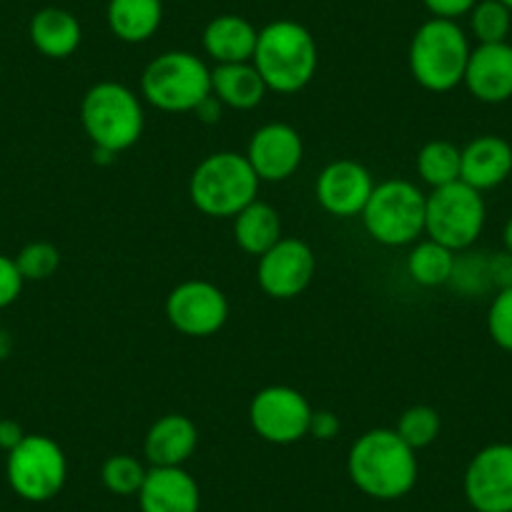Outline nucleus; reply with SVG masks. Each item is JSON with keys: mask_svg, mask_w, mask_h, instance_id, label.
<instances>
[{"mask_svg": "<svg viewBox=\"0 0 512 512\" xmlns=\"http://www.w3.org/2000/svg\"><path fill=\"white\" fill-rule=\"evenodd\" d=\"M314 272H317V256L312 246L297 236H282L272 249L256 259V284L267 297L279 302L307 292Z\"/></svg>", "mask_w": 512, "mask_h": 512, "instance_id": "9b49d317", "label": "nucleus"}, {"mask_svg": "<svg viewBox=\"0 0 512 512\" xmlns=\"http://www.w3.org/2000/svg\"><path fill=\"white\" fill-rule=\"evenodd\" d=\"M256 38H259V31L254 28V23L246 21L244 16L224 13V16H216L206 23L201 46L216 66L249 63L256 51Z\"/></svg>", "mask_w": 512, "mask_h": 512, "instance_id": "aec40b11", "label": "nucleus"}, {"mask_svg": "<svg viewBox=\"0 0 512 512\" xmlns=\"http://www.w3.org/2000/svg\"><path fill=\"white\" fill-rule=\"evenodd\" d=\"M146 472L149 467L141 460H136L134 455H111L101 467V482L111 495L118 497H136L139 495L141 485L146 480Z\"/></svg>", "mask_w": 512, "mask_h": 512, "instance_id": "cd10ccee", "label": "nucleus"}, {"mask_svg": "<svg viewBox=\"0 0 512 512\" xmlns=\"http://www.w3.org/2000/svg\"><path fill=\"white\" fill-rule=\"evenodd\" d=\"M502 244H505V251L512 254V216L505 221V229H502Z\"/></svg>", "mask_w": 512, "mask_h": 512, "instance_id": "ea45409f", "label": "nucleus"}, {"mask_svg": "<svg viewBox=\"0 0 512 512\" xmlns=\"http://www.w3.org/2000/svg\"><path fill=\"white\" fill-rule=\"evenodd\" d=\"M490 279H492V287L497 289H505L512 287V254L510 251H495L490 254Z\"/></svg>", "mask_w": 512, "mask_h": 512, "instance_id": "c9c22d12", "label": "nucleus"}, {"mask_svg": "<svg viewBox=\"0 0 512 512\" xmlns=\"http://www.w3.org/2000/svg\"><path fill=\"white\" fill-rule=\"evenodd\" d=\"M211 96V68L191 51H166L141 73V98L164 113H194Z\"/></svg>", "mask_w": 512, "mask_h": 512, "instance_id": "0eeeda50", "label": "nucleus"}, {"mask_svg": "<svg viewBox=\"0 0 512 512\" xmlns=\"http://www.w3.org/2000/svg\"><path fill=\"white\" fill-rule=\"evenodd\" d=\"M221 111H224V106H221V101L219 98L214 96V93H211L209 98H204V101L199 103V106H196V118H199V121H204V123H216L221 118Z\"/></svg>", "mask_w": 512, "mask_h": 512, "instance_id": "4c0bfd02", "label": "nucleus"}, {"mask_svg": "<svg viewBox=\"0 0 512 512\" xmlns=\"http://www.w3.org/2000/svg\"><path fill=\"white\" fill-rule=\"evenodd\" d=\"M467 18L477 43H505L512 31V13L500 0H477Z\"/></svg>", "mask_w": 512, "mask_h": 512, "instance_id": "bb28decb", "label": "nucleus"}, {"mask_svg": "<svg viewBox=\"0 0 512 512\" xmlns=\"http://www.w3.org/2000/svg\"><path fill=\"white\" fill-rule=\"evenodd\" d=\"M415 166L417 176H420L430 189L455 184V181H460L462 146L452 144V141L447 139L427 141L420 149V154H417Z\"/></svg>", "mask_w": 512, "mask_h": 512, "instance_id": "a878e982", "label": "nucleus"}, {"mask_svg": "<svg viewBox=\"0 0 512 512\" xmlns=\"http://www.w3.org/2000/svg\"><path fill=\"white\" fill-rule=\"evenodd\" d=\"M347 475L362 495L395 502L410 495L420 477L417 452L395 427H374L349 445Z\"/></svg>", "mask_w": 512, "mask_h": 512, "instance_id": "f257e3e1", "label": "nucleus"}, {"mask_svg": "<svg viewBox=\"0 0 512 512\" xmlns=\"http://www.w3.org/2000/svg\"><path fill=\"white\" fill-rule=\"evenodd\" d=\"M251 63L269 91L292 96L304 91L317 76L319 48L307 26L282 18L259 28Z\"/></svg>", "mask_w": 512, "mask_h": 512, "instance_id": "f03ea898", "label": "nucleus"}, {"mask_svg": "<svg viewBox=\"0 0 512 512\" xmlns=\"http://www.w3.org/2000/svg\"><path fill=\"white\" fill-rule=\"evenodd\" d=\"M470 53V36L460 23L430 18L412 36L407 63L417 86L430 93H450L462 86Z\"/></svg>", "mask_w": 512, "mask_h": 512, "instance_id": "20e7f679", "label": "nucleus"}, {"mask_svg": "<svg viewBox=\"0 0 512 512\" xmlns=\"http://www.w3.org/2000/svg\"><path fill=\"white\" fill-rule=\"evenodd\" d=\"M164 21V0H108V31L123 43H146Z\"/></svg>", "mask_w": 512, "mask_h": 512, "instance_id": "5701e85b", "label": "nucleus"}, {"mask_svg": "<svg viewBox=\"0 0 512 512\" xmlns=\"http://www.w3.org/2000/svg\"><path fill=\"white\" fill-rule=\"evenodd\" d=\"M33 48L51 61H66L78 51L83 41L81 21L66 8H41L28 23Z\"/></svg>", "mask_w": 512, "mask_h": 512, "instance_id": "412c9836", "label": "nucleus"}, {"mask_svg": "<svg viewBox=\"0 0 512 512\" xmlns=\"http://www.w3.org/2000/svg\"><path fill=\"white\" fill-rule=\"evenodd\" d=\"M141 512H199L201 490L186 467H149L139 495Z\"/></svg>", "mask_w": 512, "mask_h": 512, "instance_id": "f3484780", "label": "nucleus"}, {"mask_svg": "<svg viewBox=\"0 0 512 512\" xmlns=\"http://www.w3.org/2000/svg\"><path fill=\"white\" fill-rule=\"evenodd\" d=\"M512 176V144L502 136L482 134L462 146L460 181L480 194L497 189Z\"/></svg>", "mask_w": 512, "mask_h": 512, "instance_id": "a211bd4d", "label": "nucleus"}, {"mask_svg": "<svg viewBox=\"0 0 512 512\" xmlns=\"http://www.w3.org/2000/svg\"><path fill=\"white\" fill-rule=\"evenodd\" d=\"M487 334L502 352L512 354V287L497 289L487 309Z\"/></svg>", "mask_w": 512, "mask_h": 512, "instance_id": "2f4dec72", "label": "nucleus"}, {"mask_svg": "<svg viewBox=\"0 0 512 512\" xmlns=\"http://www.w3.org/2000/svg\"><path fill=\"white\" fill-rule=\"evenodd\" d=\"M462 86L475 101L500 106L512 101V46L510 43H477L467 61Z\"/></svg>", "mask_w": 512, "mask_h": 512, "instance_id": "dca6fc26", "label": "nucleus"}, {"mask_svg": "<svg viewBox=\"0 0 512 512\" xmlns=\"http://www.w3.org/2000/svg\"><path fill=\"white\" fill-rule=\"evenodd\" d=\"M166 319L184 337H211L229 319V299L206 279L176 284L166 297Z\"/></svg>", "mask_w": 512, "mask_h": 512, "instance_id": "ddd939ff", "label": "nucleus"}, {"mask_svg": "<svg viewBox=\"0 0 512 512\" xmlns=\"http://www.w3.org/2000/svg\"><path fill=\"white\" fill-rule=\"evenodd\" d=\"M246 161L259 181L279 184L292 179L304 161V141L289 123L272 121L259 126L246 146Z\"/></svg>", "mask_w": 512, "mask_h": 512, "instance_id": "4468645a", "label": "nucleus"}, {"mask_svg": "<svg viewBox=\"0 0 512 512\" xmlns=\"http://www.w3.org/2000/svg\"><path fill=\"white\" fill-rule=\"evenodd\" d=\"M211 93L224 108L234 111H251L264 101L269 93L267 83L259 76L254 63H226L211 68Z\"/></svg>", "mask_w": 512, "mask_h": 512, "instance_id": "4be33fe9", "label": "nucleus"}, {"mask_svg": "<svg viewBox=\"0 0 512 512\" xmlns=\"http://www.w3.org/2000/svg\"><path fill=\"white\" fill-rule=\"evenodd\" d=\"M6 480L26 502H51L68 480V457L53 437L26 435L6 457Z\"/></svg>", "mask_w": 512, "mask_h": 512, "instance_id": "1a4fd4ad", "label": "nucleus"}, {"mask_svg": "<svg viewBox=\"0 0 512 512\" xmlns=\"http://www.w3.org/2000/svg\"><path fill=\"white\" fill-rule=\"evenodd\" d=\"M314 407L289 384H269L249 402V425L269 445H294L309 437Z\"/></svg>", "mask_w": 512, "mask_h": 512, "instance_id": "9d476101", "label": "nucleus"}, {"mask_svg": "<svg viewBox=\"0 0 512 512\" xmlns=\"http://www.w3.org/2000/svg\"><path fill=\"white\" fill-rule=\"evenodd\" d=\"M500 3H505V6L510 8V13H512V0H500Z\"/></svg>", "mask_w": 512, "mask_h": 512, "instance_id": "a19ab883", "label": "nucleus"}, {"mask_svg": "<svg viewBox=\"0 0 512 512\" xmlns=\"http://www.w3.org/2000/svg\"><path fill=\"white\" fill-rule=\"evenodd\" d=\"M81 126L93 149L118 156L144 136V101L118 81H98L81 101Z\"/></svg>", "mask_w": 512, "mask_h": 512, "instance_id": "7ed1b4c3", "label": "nucleus"}, {"mask_svg": "<svg viewBox=\"0 0 512 512\" xmlns=\"http://www.w3.org/2000/svg\"><path fill=\"white\" fill-rule=\"evenodd\" d=\"M450 287L465 297H482V294L492 292L490 279V254H480V251H460L455 259V269H452Z\"/></svg>", "mask_w": 512, "mask_h": 512, "instance_id": "c85d7f7f", "label": "nucleus"}, {"mask_svg": "<svg viewBox=\"0 0 512 512\" xmlns=\"http://www.w3.org/2000/svg\"><path fill=\"white\" fill-rule=\"evenodd\" d=\"M440 430H442L440 412L430 405H415L410 407V410H405L395 427L397 435H400L415 452L430 447L432 442L440 437Z\"/></svg>", "mask_w": 512, "mask_h": 512, "instance_id": "c756f323", "label": "nucleus"}, {"mask_svg": "<svg viewBox=\"0 0 512 512\" xmlns=\"http://www.w3.org/2000/svg\"><path fill=\"white\" fill-rule=\"evenodd\" d=\"M199 447L194 420L179 412L159 417L144 437V457L149 467H184Z\"/></svg>", "mask_w": 512, "mask_h": 512, "instance_id": "6ab92c4d", "label": "nucleus"}, {"mask_svg": "<svg viewBox=\"0 0 512 512\" xmlns=\"http://www.w3.org/2000/svg\"><path fill=\"white\" fill-rule=\"evenodd\" d=\"M13 259L26 282H46L61 267V251L51 241H31Z\"/></svg>", "mask_w": 512, "mask_h": 512, "instance_id": "7c9ffc66", "label": "nucleus"}, {"mask_svg": "<svg viewBox=\"0 0 512 512\" xmlns=\"http://www.w3.org/2000/svg\"><path fill=\"white\" fill-rule=\"evenodd\" d=\"M457 254L447 246L437 244L432 239H422L412 244L407 256V274L415 284L425 289H437L450 284L452 269H455Z\"/></svg>", "mask_w": 512, "mask_h": 512, "instance_id": "393cba45", "label": "nucleus"}, {"mask_svg": "<svg viewBox=\"0 0 512 512\" xmlns=\"http://www.w3.org/2000/svg\"><path fill=\"white\" fill-rule=\"evenodd\" d=\"M374 191V179L364 164L354 159L329 161L314 181V196L322 211L337 219H354L364 211Z\"/></svg>", "mask_w": 512, "mask_h": 512, "instance_id": "2eb2a0df", "label": "nucleus"}, {"mask_svg": "<svg viewBox=\"0 0 512 512\" xmlns=\"http://www.w3.org/2000/svg\"><path fill=\"white\" fill-rule=\"evenodd\" d=\"M23 437H26V430L21 427V422L8 420V417L6 420H0V450L6 452V455L21 445Z\"/></svg>", "mask_w": 512, "mask_h": 512, "instance_id": "e433bc0d", "label": "nucleus"}, {"mask_svg": "<svg viewBox=\"0 0 512 512\" xmlns=\"http://www.w3.org/2000/svg\"><path fill=\"white\" fill-rule=\"evenodd\" d=\"M432 18H447V21H460L462 16L475 8L477 0H422Z\"/></svg>", "mask_w": 512, "mask_h": 512, "instance_id": "72a5a7b5", "label": "nucleus"}, {"mask_svg": "<svg viewBox=\"0 0 512 512\" xmlns=\"http://www.w3.org/2000/svg\"><path fill=\"white\" fill-rule=\"evenodd\" d=\"M339 430H342V422H339V417L334 412L314 410L312 422H309V435L322 442H329L339 435Z\"/></svg>", "mask_w": 512, "mask_h": 512, "instance_id": "f704fd0d", "label": "nucleus"}, {"mask_svg": "<svg viewBox=\"0 0 512 512\" xmlns=\"http://www.w3.org/2000/svg\"><path fill=\"white\" fill-rule=\"evenodd\" d=\"M427 194L410 179L374 184L367 206L359 214L364 231L382 246H410L425 234Z\"/></svg>", "mask_w": 512, "mask_h": 512, "instance_id": "423d86ee", "label": "nucleus"}, {"mask_svg": "<svg viewBox=\"0 0 512 512\" xmlns=\"http://www.w3.org/2000/svg\"><path fill=\"white\" fill-rule=\"evenodd\" d=\"M462 492L475 512H512V442H492L467 462Z\"/></svg>", "mask_w": 512, "mask_h": 512, "instance_id": "f8f14e48", "label": "nucleus"}, {"mask_svg": "<svg viewBox=\"0 0 512 512\" xmlns=\"http://www.w3.org/2000/svg\"><path fill=\"white\" fill-rule=\"evenodd\" d=\"M26 279L18 272V264L13 256L0 254V309H8L11 304L18 302L23 292Z\"/></svg>", "mask_w": 512, "mask_h": 512, "instance_id": "473e14b6", "label": "nucleus"}, {"mask_svg": "<svg viewBox=\"0 0 512 512\" xmlns=\"http://www.w3.org/2000/svg\"><path fill=\"white\" fill-rule=\"evenodd\" d=\"M487 224L485 196L465 181L440 186L427 194L425 236L455 254L472 249Z\"/></svg>", "mask_w": 512, "mask_h": 512, "instance_id": "6e6552de", "label": "nucleus"}, {"mask_svg": "<svg viewBox=\"0 0 512 512\" xmlns=\"http://www.w3.org/2000/svg\"><path fill=\"white\" fill-rule=\"evenodd\" d=\"M231 221H234L236 246L244 254L256 256V259L282 239V219H279V211L262 199L251 201Z\"/></svg>", "mask_w": 512, "mask_h": 512, "instance_id": "b1692460", "label": "nucleus"}, {"mask_svg": "<svg viewBox=\"0 0 512 512\" xmlns=\"http://www.w3.org/2000/svg\"><path fill=\"white\" fill-rule=\"evenodd\" d=\"M259 176L244 154L216 151L196 164L189 179V199L211 219H234L241 209L259 199Z\"/></svg>", "mask_w": 512, "mask_h": 512, "instance_id": "39448f33", "label": "nucleus"}, {"mask_svg": "<svg viewBox=\"0 0 512 512\" xmlns=\"http://www.w3.org/2000/svg\"><path fill=\"white\" fill-rule=\"evenodd\" d=\"M11 349H13L11 334H8L6 329H0V362H3V359H8Z\"/></svg>", "mask_w": 512, "mask_h": 512, "instance_id": "58836bf2", "label": "nucleus"}]
</instances>
